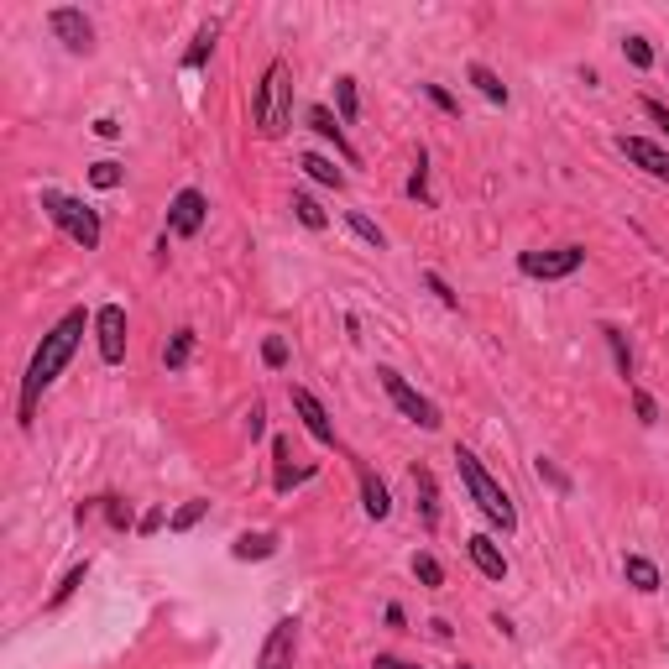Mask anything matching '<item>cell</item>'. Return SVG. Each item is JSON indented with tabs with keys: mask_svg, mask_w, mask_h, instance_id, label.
I'll return each mask as SVG.
<instances>
[{
	"mask_svg": "<svg viewBox=\"0 0 669 669\" xmlns=\"http://www.w3.org/2000/svg\"><path fill=\"white\" fill-rule=\"evenodd\" d=\"M79 340H84V309H68V314L58 319V325H53L48 335H42V345H37V351H32V361H27V377H21V403H16V419H21V429H32L42 392H48V387L63 377V366L74 361Z\"/></svg>",
	"mask_w": 669,
	"mask_h": 669,
	"instance_id": "cell-1",
	"label": "cell"
},
{
	"mask_svg": "<svg viewBox=\"0 0 669 669\" xmlns=\"http://www.w3.org/2000/svg\"><path fill=\"white\" fill-rule=\"evenodd\" d=\"M455 471H460V487H466L471 502L481 507V518H487L492 528H502V534H513V528H518V507H513V497L502 492V481L476 460V450L455 445Z\"/></svg>",
	"mask_w": 669,
	"mask_h": 669,
	"instance_id": "cell-2",
	"label": "cell"
},
{
	"mask_svg": "<svg viewBox=\"0 0 669 669\" xmlns=\"http://www.w3.org/2000/svg\"><path fill=\"white\" fill-rule=\"evenodd\" d=\"M251 126H257L267 142H278V136L293 126V79H288L283 58H272L262 68V84H257V95H251Z\"/></svg>",
	"mask_w": 669,
	"mask_h": 669,
	"instance_id": "cell-3",
	"label": "cell"
},
{
	"mask_svg": "<svg viewBox=\"0 0 669 669\" xmlns=\"http://www.w3.org/2000/svg\"><path fill=\"white\" fill-rule=\"evenodd\" d=\"M42 215H48L58 230L74 246H84V251H100V215L89 210L84 199H74V194H63V189H42Z\"/></svg>",
	"mask_w": 669,
	"mask_h": 669,
	"instance_id": "cell-4",
	"label": "cell"
},
{
	"mask_svg": "<svg viewBox=\"0 0 669 669\" xmlns=\"http://www.w3.org/2000/svg\"><path fill=\"white\" fill-rule=\"evenodd\" d=\"M586 267V246H549V251H518V272L534 283H565Z\"/></svg>",
	"mask_w": 669,
	"mask_h": 669,
	"instance_id": "cell-5",
	"label": "cell"
},
{
	"mask_svg": "<svg viewBox=\"0 0 669 669\" xmlns=\"http://www.w3.org/2000/svg\"><path fill=\"white\" fill-rule=\"evenodd\" d=\"M377 382H382V392L392 398V408H398L408 424H419V429H429V434L445 424V419H440V408H434L419 387H408V377H403V372H392V366H377Z\"/></svg>",
	"mask_w": 669,
	"mask_h": 669,
	"instance_id": "cell-6",
	"label": "cell"
},
{
	"mask_svg": "<svg viewBox=\"0 0 669 669\" xmlns=\"http://www.w3.org/2000/svg\"><path fill=\"white\" fill-rule=\"evenodd\" d=\"M48 32L63 42L68 53H95V21H89L79 6H58V11H48Z\"/></svg>",
	"mask_w": 669,
	"mask_h": 669,
	"instance_id": "cell-7",
	"label": "cell"
},
{
	"mask_svg": "<svg viewBox=\"0 0 669 669\" xmlns=\"http://www.w3.org/2000/svg\"><path fill=\"white\" fill-rule=\"evenodd\" d=\"M95 340H100V361L105 366L126 361V309L121 304H100L95 309Z\"/></svg>",
	"mask_w": 669,
	"mask_h": 669,
	"instance_id": "cell-8",
	"label": "cell"
},
{
	"mask_svg": "<svg viewBox=\"0 0 669 669\" xmlns=\"http://www.w3.org/2000/svg\"><path fill=\"white\" fill-rule=\"evenodd\" d=\"M204 220H210V199H204L199 189H178L168 199V230H173V236H183V241L199 236Z\"/></svg>",
	"mask_w": 669,
	"mask_h": 669,
	"instance_id": "cell-9",
	"label": "cell"
},
{
	"mask_svg": "<svg viewBox=\"0 0 669 669\" xmlns=\"http://www.w3.org/2000/svg\"><path fill=\"white\" fill-rule=\"evenodd\" d=\"M293 654H298V617H278L257 649V669H293Z\"/></svg>",
	"mask_w": 669,
	"mask_h": 669,
	"instance_id": "cell-10",
	"label": "cell"
},
{
	"mask_svg": "<svg viewBox=\"0 0 669 669\" xmlns=\"http://www.w3.org/2000/svg\"><path fill=\"white\" fill-rule=\"evenodd\" d=\"M288 403H293V413L304 419V429L314 434L319 445H335V424H330V408L314 398L309 387H288Z\"/></svg>",
	"mask_w": 669,
	"mask_h": 669,
	"instance_id": "cell-11",
	"label": "cell"
},
{
	"mask_svg": "<svg viewBox=\"0 0 669 669\" xmlns=\"http://www.w3.org/2000/svg\"><path fill=\"white\" fill-rule=\"evenodd\" d=\"M617 152L628 157V163H638L649 178L669 183V152H664V147H654L649 136H617Z\"/></svg>",
	"mask_w": 669,
	"mask_h": 669,
	"instance_id": "cell-12",
	"label": "cell"
},
{
	"mask_svg": "<svg viewBox=\"0 0 669 669\" xmlns=\"http://www.w3.org/2000/svg\"><path fill=\"white\" fill-rule=\"evenodd\" d=\"M466 555H471V565L487 575V581H507V555H502V544L492 534H471L466 539Z\"/></svg>",
	"mask_w": 669,
	"mask_h": 669,
	"instance_id": "cell-13",
	"label": "cell"
},
{
	"mask_svg": "<svg viewBox=\"0 0 669 669\" xmlns=\"http://www.w3.org/2000/svg\"><path fill=\"white\" fill-rule=\"evenodd\" d=\"M361 476V507H366V518L372 523H387L392 518V492H387V481L372 471V466H356Z\"/></svg>",
	"mask_w": 669,
	"mask_h": 669,
	"instance_id": "cell-14",
	"label": "cell"
},
{
	"mask_svg": "<svg viewBox=\"0 0 669 669\" xmlns=\"http://www.w3.org/2000/svg\"><path fill=\"white\" fill-rule=\"evenodd\" d=\"M304 121H309L319 136H325V142H335V152L345 157V163H356V147L345 142V131H340V115H335L330 105H309V110H304Z\"/></svg>",
	"mask_w": 669,
	"mask_h": 669,
	"instance_id": "cell-15",
	"label": "cell"
},
{
	"mask_svg": "<svg viewBox=\"0 0 669 669\" xmlns=\"http://www.w3.org/2000/svg\"><path fill=\"white\" fill-rule=\"evenodd\" d=\"M413 497H419V523L434 534V528H440V487H434L429 466H413Z\"/></svg>",
	"mask_w": 669,
	"mask_h": 669,
	"instance_id": "cell-16",
	"label": "cell"
},
{
	"mask_svg": "<svg viewBox=\"0 0 669 669\" xmlns=\"http://www.w3.org/2000/svg\"><path fill=\"white\" fill-rule=\"evenodd\" d=\"M278 534H272V528H257V534H241L236 544H230V560H272V555H278Z\"/></svg>",
	"mask_w": 669,
	"mask_h": 669,
	"instance_id": "cell-17",
	"label": "cell"
},
{
	"mask_svg": "<svg viewBox=\"0 0 669 669\" xmlns=\"http://www.w3.org/2000/svg\"><path fill=\"white\" fill-rule=\"evenodd\" d=\"M622 575H628V586L633 591H643V596H654L664 581H659V565L649 560V555H628V560H622Z\"/></svg>",
	"mask_w": 669,
	"mask_h": 669,
	"instance_id": "cell-18",
	"label": "cell"
},
{
	"mask_svg": "<svg viewBox=\"0 0 669 669\" xmlns=\"http://www.w3.org/2000/svg\"><path fill=\"white\" fill-rule=\"evenodd\" d=\"M466 79L481 89V100H492V105H507V100H513V95H507V84L492 74L487 63H471V68H466Z\"/></svg>",
	"mask_w": 669,
	"mask_h": 669,
	"instance_id": "cell-19",
	"label": "cell"
},
{
	"mask_svg": "<svg viewBox=\"0 0 669 669\" xmlns=\"http://www.w3.org/2000/svg\"><path fill=\"white\" fill-rule=\"evenodd\" d=\"M298 168H304L314 183H325V189H345V173L330 163V157H319V152H304V157H298Z\"/></svg>",
	"mask_w": 669,
	"mask_h": 669,
	"instance_id": "cell-20",
	"label": "cell"
},
{
	"mask_svg": "<svg viewBox=\"0 0 669 669\" xmlns=\"http://www.w3.org/2000/svg\"><path fill=\"white\" fill-rule=\"evenodd\" d=\"M194 330H173V340H168V351H163V366H168V372H183V366H189L194 361Z\"/></svg>",
	"mask_w": 669,
	"mask_h": 669,
	"instance_id": "cell-21",
	"label": "cell"
},
{
	"mask_svg": "<svg viewBox=\"0 0 669 669\" xmlns=\"http://www.w3.org/2000/svg\"><path fill=\"white\" fill-rule=\"evenodd\" d=\"M335 110H340V126H351L356 115H361V95H356V79L351 74L335 79Z\"/></svg>",
	"mask_w": 669,
	"mask_h": 669,
	"instance_id": "cell-22",
	"label": "cell"
},
{
	"mask_svg": "<svg viewBox=\"0 0 669 669\" xmlns=\"http://www.w3.org/2000/svg\"><path fill=\"white\" fill-rule=\"evenodd\" d=\"M215 37H220V21H204L199 37H194V48L183 53V68H204V58L215 53Z\"/></svg>",
	"mask_w": 669,
	"mask_h": 669,
	"instance_id": "cell-23",
	"label": "cell"
},
{
	"mask_svg": "<svg viewBox=\"0 0 669 669\" xmlns=\"http://www.w3.org/2000/svg\"><path fill=\"white\" fill-rule=\"evenodd\" d=\"M293 215H298V225H309V230H325V225H330V215L319 210V199H314L309 189L293 194Z\"/></svg>",
	"mask_w": 669,
	"mask_h": 669,
	"instance_id": "cell-24",
	"label": "cell"
},
{
	"mask_svg": "<svg viewBox=\"0 0 669 669\" xmlns=\"http://www.w3.org/2000/svg\"><path fill=\"white\" fill-rule=\"evenodd\" d=\"M602 340L612 345V361H617V372L633 382V345H628V335H622L617 325H602Z\"/></svg>",
	"mask_w": 669,
	"mask_h": 669,
	"instance_id": "cell-25",
	"label": "cell"
},
{
	"mask_svg": "<svg viewBox=\"0 0 669 669\" xmlns=\"http://www.w3.org/2000/svg\"><path fill=\"white\" fill-rule=\"evenodd\" d=\"M534 476L544 481L549 492H560V497H570V492H575V481H570V476H565V471H560L549 455H539V460H534Z\"/></svg>",
	"mask_w": 669,
	"mask_h": 669,
	"instance_id": "cell-26",
	"label": "cell"
},
{
	"mask_svg": "<svg viewBox=\"0 0 669 669\" xmlns=\"http://www.w3.org/2000/svg\"><path fill=\"white\" fill-rule=\"evenodd\" d=\"M345 225H351V230H356V236H361L366 246H372V251H382V246H387V236H382V225H377L372 215H361V210H345Z\"/></svg>",
	"mask_w": 669,
	"mask_h": 669,
	"instance_id": "cell-27",
	"label": "cell"
},
{
	"mask_svg": "<svg viewBox=\"0 0 669 669\" xmlns=\"http://www.w3.org/2000/svg\"><path fill=\"white\" fill-rule=\"evenodd\" d=\"M413 581L429 586V591H440L445 586V565L434 560V555H413Z\"/></svg>",
	"mask_w": 669,
	"mask_h": 669,
	"instance_id": "cell-28",
	"label": "cell"
},
{
	"mask_svg": "<svg viewBox=\"0 0 669 669\" xmlns=\"http://www.w3.org/2000/svg\"><path fill=\"white\" fill-rule=\"evenodd\" d=\"M100 513H105V523H110V528H121V534L142 523V518H131V502H121V497H100Z\"/></svg>",
	"mask_w": 669,
	"mask_h": 669,
	"instance_id": "cell-29",
	"label": "cell"
},
{
	"mask_svg": "<svg viewBox=\"0 0 669 669\" xmlns=\"http://www.w3.org/2000/svg\"><path fill=\"white\" fill-rule=\"evenodd\" d=\"M204 513H210V502H204V497H194V502H183L178 513L168 518V528H173V534H189V528H194Z\"/></svg>",
	"mask_w": 669,
	"mask_h": 669,
	"instance_id": "cell-30",
	"label": "cell"
},
{
	"mask_svg": "<svg viewBox=\"0 0 669 669\" xmlns=\"http://www.w3.org/2000/svg\"><path fill=\"white\" fill-rule=\"evenodd\" d=\"M84 575H89V560H84V565H74V570H68V575H63V581H58V591L48 596V607H63V602H68V596H74V591L84 586Z\"/></svg>",
	"mask_w": 669,
	"mask_h": 669,
	"instance_id": "cell-31",
	"label": "cell"
},
{
	"mask_svg": "<svg viewBox=\"0 0 669 669\" xmlns=\"http://www.w3.org/2000/svg\"><path fill=\"white\" fill-rule=\"evenodd\" d=\"M408 199L429 204V157L424 152H419V163H413V173H408Z\"/></svg>",
	"mask_w": 669,
	"mask_h": 669,
	"instance_id": "cell-32",
	"label": "cell"
},
{
	"mask_svg": "<svg viewBox=\"0 0 669 669\" xmlns=\"http://www.w3.org/2000/svg\"><path fill=\"white\" fill-rule=\"evenodd\" d=\"M121 163H110V157H105V163H95V168H89V183H95V189H121Z\"/></svg>",
	"mask_w": 669,
	"mask_h": 669,
	"instance_id": "cell-33",
	"label": "cell"
},
{
	"mask_svg": "<svg viewBox=\"0 0 669 669\" xmlns=\"http://www.w3.org/2000/svg\"><path fill=\"white\" fill-rule=\"evenodd\" d=\"M262 361L272 366V372H283V366H288V340L283 335H267L262 340Z\"/></svg>",
	"mask_w": 669,
	"mask_h": 669,
	"instance_id": "cell-34",
	"label": "cell"
},
{
	"mask_svg": "<svg viewBox=\"0 0 669 669\" xmlns=\"http://www.w3.org/2000/svg\"><path fill=\"white\" fill-rule=\"evenodd\" d=\"M622 53H628L633 68H654V48H649L643 37H628V42H622Z\"/></svg>",
	"mask_w": 669,
	"mask_h": 669,
	"instance_id": "cell-35",
	"label": "cell"
},
{
	"mask_svg": "<svg viewBox=\"0 0 669 669\" xmlns=\"http://www.w3.org/2000/svg\"><path fill=\"white\" fill-rule=\"evenodd\" d=\"M424 288H429L434 298H440L445 309H460V293H450V283L440 278V272H424Z\"/></svg>",
	"mask_w": 669,
	"mask_h": 669,
	"instance_id": "cell-36",
	"label": "cell"
},
{
	"mask_svg": "<svg viewBox=\"0 0 669 669\" xmlns=\"http://www.w3.org/2000/svg\"><path fill=\"white\" fill-rule=\"evenodd\" d=\"M633 413H638V424H659V403L643 387H633Z\"/></svg>",
	"mask_w": 669,
	"mask_h": 669,
	"instance_id": "cell-37",
	"label": "cell"
},
{
	"mask_svg": "<svg viewBox=\"0 0 669 669\" xmlns=\"http://www.w3.org/2000/svg\"><path fill=\"white\" fill-rule=\"evenodd\" d=\"M424 95H429L434 105H440L445 115H455V110H460V105H455V95H450V89H445V84H424Z\"/></svg>",
	"mask_w": 669,
	"mask_h": 669,
	"instance_id": "cell-38",
	"label": "cell"
},
{
	"mask_svg": "<svg viewBox=\"0 0 669 669\" xmlns=\"http://www.w3.org/2000/svg\"><path fill=\"white\" fill-rule=\"evenodd\" d=\"M309 476H314L309 466H298V471H293V466H278V492H288V487H298V481H309Z\"/></svg>",
	"mask_w": 669,
	"mask_h": 669,
	"instance_id": "cell-39",
	"label": "cell"
},
{
	"mask_svg": "<svg viewBox=\"0 0 669 669\" xmlns=\"http://www.w3.org/2000/svg\"><path fill=\"white\" fill-rule=\"evenodd\" d=\"M163 523H168V513H163V507H152V513H142V523H136V534H157Z\"/></svg>",
	"mask_w": 669,
	"mask_h": 669,
	"instance_id": "cell-40",
	"label": "cell"
},
{
	"mask_svg": "<svg viewBox=\"0 0 669 669\" xmlns=\"http://www.w3.org/2000/svg\"><path fill=\"white\" fill-rule=\"evenodd\" d=\"M643 115H649L654 126H664V136H669V105H659V100H643Z\"/></svg>",
	"mask_w": 669,
	"mask_h": 669,
	"instance_id": "cell-41",
	"label": "cell"
},
{
	"mask_svg": "<svg viewBox=\"0 0 669 669\" xmlns=\"http://www.w3.org/2000/svg\"><path fill=\"white\" fill-rule=\"evenodd\" d=\"M372 669H419V664H408V659H398V654H377Z\"/></svg>",
	"mask_w": 669,
	"mask_h": 669,
	"instance_id": "cell-42",
	"label": "cell"
},
{
	"mask_svg": "<svg viewBox=\"0 0 669 669\" xmlns=\"http://www.w3.org/2000/svg\"><path fill=\"white\" fill-rule=\"evenodd\" d=\"M262 419H267V413H262V403H257V408H251V413H246V429H251V440H262V429H267Z\"/></svg>",
	"mask_w": 669,
	"mask_h": 669,
	"instance_id": "cell-43",
	"label": "cell"
},
{
	"mask_svg": "<svg viewBox=\"0 0 669 669\" xmlns=\"http://www.w3.org/2000/svg\"><path fill=\"white\" fill-rule=\"evenodd\" d=\"M95 136H105V142H115V136H121V126H115L110 115H100V121H95Z\"/></svg>",
	"mask_w": 669,
	"mask_h": 669,
	"instance_id": "cell-44",
	"label": "cell"
},
{
	"mask_svg": "<svg viewBox=\"0 0 669 669\" xmlns=\"http://www.w3.org/2000/svg\"><path fill=\"white\" fill-rule=\"evenodd\" d=\"M382 617H387V628H403V622H408V617H403V607H398V602H392V607H387V612H382Z\"/></svg>",
	"mask_w": 669,
	"mask_h": 669,
	"instance_id": "cell-45",
	"label": "cell"
},
{
	"mask_svg": "<svg viewBox=\"0 0 669 669\" xmlns=\"http://www.w3.org/2000/svg\"><path fill=\"white\" fill-rule=\"evenodd\" d=\"M460 669H476V664H460Z\"/></svg>",
	"mask_w": 669,
	"mask_h": 669,
	"instance_id": "cell-46",
	"label": "cell"
}]
</instances>
